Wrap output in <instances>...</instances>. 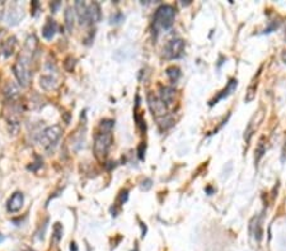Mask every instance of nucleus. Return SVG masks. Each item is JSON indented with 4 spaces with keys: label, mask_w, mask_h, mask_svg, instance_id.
<instances>
[{
    "label": "nucleus",
    "mask_w": 286,
    "mask_h": 251,
    "mask_svg": "<svg viewBox=\"0 0 286 251\" xmlns=\"http://www.w3.org/2000/svg\"><path fill=\"white\" fill-rule=\"evenodd\" d=\"M37 38H36V36H30V37L26 40V44H24V51L26 52H28V54L33 55L34 51L37 50Z\"/></svg>",
    "instance_id": "20"
},
{
    "label": "nucleus",
    "mask_w": 286,
    "mask_h": 251,
    "mask_svg": "<svg viewBox=\"0 0 286 251\" xmlns=\"http://www.w3.org/2000/svg\"><path fill=\"white\" fill-rule=\"evenodd\" d=\"M122 19H124V15H122L121 13H116L114 15H112L111 17V23L117 24V23H120Z\"/></svg>",
    "instance_id": "26"
},
{
    "label": "nucleus",
    "mask_w": 286,
    "mask_h": 251,
    "mask_svg": "<svg viewBox=\"0 0 286 251\" xmlns=\"http://www.w3.org/2000/svg\"><path fill=\"white\" fill-rule=\"evenodd\" d=\"M143 148H145V144H140V146H139V158H140V160H143L144 159V152L145 151H143Z\"/></svg>",
    "instance_id": "28"
},
{
    "label": "nucleus",
    "mask_w": 286,
    "mask_h": 251,
    "mask_svg": "<svg viewBox=\"0 0 286 251\" xmlns=\"http://www.w3.org/2000/svg\"><path fill=\"white\" fill-rule=\"evenodd\" d=\"M165 73H167V76L169 77V80L172 81V83H175V81L178 80L179 77H181V69L177 66H171L168 67L167 70H165Z\"/></svg>",
    "instance_id": "21"
},
{
    "label": "nucleus",
    "mask_w": 286,
    "mask_h": 251,
    "mask_svg": "<svg viewBox=\"0 0 286 251\" xmlns=\"http://www.w3.org/2000/svg\"><path fill=\"white\" fill-rule=\"evenodd\" d=\"M266 152V142H265V137H262L258 141V144L256 146V150H254V162L256 165L258 164L259 160L262 159V156Z\"/></svg>",
    "instance_id": "19"
},
{
    "label": "nucleus",
    "mask_w": 286,
    "mask_h": 251,
    "mask_svg": "<svg viewBox=\"0 0 286 251\" xmlns=\"http://www.w3.org/2000/svg\"><path fill=\"white\" fill-rule=\"evenodd\" d=\"M17 46V38L16 37H10L8 38L3 44V54L5 57H9L10 55L14 52V48Z\"/></svg>",
    "instance_id": "18"
},
{
    "label": "nucleus",
    "mask_w": 286,
    "mask_h": 251,
    "mask_svg": "<svg viewBox=\"0 0 286 251\" xmlns=\"http://www.w3.org/2000/svg\"><path fill=\"white\" fill-rule=\"evenodd\" d=\"M185 41L181 38H175V40L169 41L168 44L165 46L164 55L169 60H175V59H179L185 54Z\"/></svg>",
    "instance_id": "6"
},
{
    "label": "nucleus",
    "mask_w": 286,
    "mask_h": 251,
    "mask_svg": "<svg viewBox=\"0 0 286 251\" xmlns=\"http://www.w3.org/2000/svg\"><path fill=\"white\" fill-rule=\"evenodd\" d=\"M127 199H128V191L127 189H125V191L121 192V194H120V202H121V205L126 203Z\"/></svg>",
    "instance_id": "27"
},
{
    "label": "nucleus",
    "mask_w": 286,
    "mask_h": 251,
    "mask_svg": "<svg viewBox=\"0 0 286 251\" xmlns=\"http://www.w3.org/2000/svg\"><path fill=\"white\" fill-rule=\"evenodd\" d=\"M4 1H0V18L3 17V12H4Z\"/></svg>",
    "instance_id": "30"
},
{
    "label": "nucleus",
    "mask_w": 286,
    "mask_h": 251,
    "mask_svg": "<svg viewBox=\"0 0 286 251\" xmlns=\"http://www.w3.org/2000/svg\"><path fill=\"white\" fill-rule=\"evenodd\" d=\"M249 232L252 235V237L256 240L257 242L262 241L263 237V230H262V222L258 216L253 217L249 222Z\"/></svg>",
    "instance_id": "11"
},
{
    "label": "nucleus",
    "mask_w": 286,
    "mask_h": 251,
    "mask_svg": "<svg viewBox=\"0 0 286 251\" xmlns=\"http://www.w3.org/2000/svg\"><path fill=\"white\" fill-rule=\"evenodd\" d=\"M23 17H24L23 8L20 7L19 4L16 3L10 7L9 12L7 13V22L9 26H17L20 20L23 19Z\"/></svg>",
    "instance_id": "9"
},
{
    "label": "nucleus",
    "mask_w": 286,
    "mask_h": 251,
    "mask_svg": "<svg viewBox=\"0 0 286 251\" xmlns=\"http://www.w3.org/2000/svg\"><path fill=\"white\" fill-rule=\"evenodd\" d=\"M59 7H60V1H55V3L51 4V9L54 10V12H56Z\"/></svg>",
    "instance_id": "29"
},
{
    "label": "nucleus",
    "mask_w": 286,
    "mask_h": 251,
    "mask_svg": "<svg viewBox=\"0 0 286 251\" xmlns=\"http://www.w3.org/2000/svg\"><path fill=\"white\" fill-rule=\"evenodd\" d=\"M88 8H89V19H91V23H98V22H101L102 12L99 4L92 3L88 5Z\"/></svg>",
    "instance_id": "16"
},
{
    "label": "nucleus",
    "mask_w": 286,
    "mask_h": 251,
    "mask_svg": "<svg viewBox=\"0 0 286 251\" xmlns=\"http://www.w3.org/2000/svg\"><path fill=\"white\" fill-rule=\"evenodd\" d=\"M70 249H71V251H78V248H77V246H75V244H71Z\"/></svg>",
    "instance_id": "32"
},
{
    "label": "nucleus",
    "mask_w": 286,
    "mask_h": 251,
    "mask_svg": "<svg viewBox=\"0 0 286 251\" xmlns=\"http://www.w3.org/2000/svg\"><path fill=\"white\" fill-rule=\"evenodd\" d=\"M237 85H238V81H237V79H232V80H229V83L226 84V87L224 88L222 91H220L219 95H218V97H216L214 101L210 102V105H214V104H216L219 101L224 99V98L229 97V95H230L233 91L236 90Z\"/></svg>",
    "instance_id": "13"
},
{
    "label": "nucleus",
    "mask_w": 286,
    "mask_h": 251,
    "mask_svg": "<svg viewBox=\"0 0 286 251\" xmlns=\"http://www.w3.org/2000/svg\"><path fill=\"white\" fill-rule=\"evenodd\" d=\"M257 81H252V84L248 87V90L246 93V98H244V101L246 103H251V102L256 98V91H257Z\"/></svg>",
    "instance_id": "22"
},
{
    "label": "nucleus",
    "mask_w": 286,
    "mask_h": 251,
    "mask_svg": "<svg viewBox=\"0 0 286 251\" xmlns=\"http://www.w3.org/2000/svg\"><path fill=\"white\" fill-rule=\"evenodd\" d=\"M152 184H153L152 179H145V180L142 181V185H140V187H142L143 191L146 192V191H149L150 188H152Z\"/></svg>",
    "instance_id": "25"
},
{
    "label": "nucleus",
    "mask_w": 286,
    "mask_h": 251,
    "mask_svg": "<svg viewBox=\"0 0 286 251\" xmlns=\"http://www.w3.org/2000/svg\"><path fill=\"white\" fill-rule=\"evenodd\" d=\"M175 88L172 87H160L159 89V98H160V101L168 107L173 103V99H175Z\"/></svg>",
    "instance_id": "14"
},
{
    "label": "nucleus",
    "mask_w": 286,
    "mask_h": 251,
    "mask_svg": "<svg viewBox=\"0 0 286 251\" xmlns=\"http://www.w3.org/2000/svg\"><path fill=\"white\" fill-rule=\"evenodd\" d=\"M4 240H5V237H4L3 235L0 234V244H1V242H3V241H4Z\"/></svg>",
    "instance_id": "33"
},
{
    "label": "nucleus",
    "mask_w": 286,
    "mask_h": 251,
    "mask_svg": "<svg viewBox=\"0 0 286 251\" xmlns=\"http://www.w3.org/2000/svg\"><path fill=\"white\" fill-rule=\"evenodd\" d=\"M114 126V122L112 119H103L101 122V130L102 132H111Z\"/></svg>",
    "instance_id": "24"
},
{
    "label": "nucleus",
    "mask_w": 286,
    "mask_h": 251,
    "mask_svg": "<svg viewBox=\"0 0 286 251\" xmlns=\"http://www.w3.org/2000/svg\"><path fill=\"white\" fill-rule=\"evenodd\" d=\"M4 97L10 103H14L16 101H18L20 97L19 87L16 85L14 83H12V81L7 83V85L4 87Z\"/></svg>",
    "instance_id": "12"
},
{
    "label": "nucleus",
    "mask_w": 286,
    "mask_h": 251,
    "mask_svg": "<svg viewBox=\"0 0 286 251\" xmlns=\"http://www.w3.org/2000/svg\"><path fill=\"white\" fill-rule=\"evenodd\" d=\"M74 10L75 13H77L78 20H79V23L81 26H88V24L91 23V19H89V8H88L87 3L78 0V1H75Z\"/></svg>",
    "instance_id": "8"
},
{
    "label": "nucleus",
    "mask_w": 286,
    "mask_h": 251,
    "mask_svg": "<svg viewBox=\"0 0 286 251\" xmlns=\"http://www.w3.org/2000/svg\"><path fill=\"white\" fill-rule=\"evenodd\" d=\"M61 134H63V130H61L60 126H57V124L50 126V127H46L41 132L40 136H38V142L46 150H51L56 146V144L61 138Z\"/></svg>",
    "instance_id": "4"
},
{
    "label": "nucleus",
    "mask_w": 286,
    "mask_h": 251,
    "mask_svg": "<svg viewBox=\"0 0 286 251\" xmlns=\"http://www.w3.org/2000/svg\"><path fill=\"white\" fill-rule=\"evenodd\" d=\"M175 18V10L172 5H160L155 10L154 14V27L155 30H169L173 26Z\"/></svg>",
    "instance_id": "2"
},
{
    "label": "nucleus",
    "mask_w": 286,
    "mask_h": 251,
    "mask_svg": "<svg viewBox=\"0 0 286 251\" xmlns=\"http://www.w3.org/2000/svg\"><path fill=\"white\" fill-rule=\"evenodd\" d=\"M31 60H32V55L24 51L13 66L14 75L17 77L18 83L23 88L28 87L31 83Z\"/></svg>",
    "instance_id": "1"
},
{
    "label": "nucleus",
    "mask_w": 286,
    "mask_h": 251,
    "mask_svg": "<svg viewBox=\"0 0 286 251\" xmlns=\"http://www.w3.org/2000/svg\"><path fill=\"white\" fill-rule=\"evenodd\" d=\"M45 70H46V74L41 75L40 77L41 88L48 91L55 90L57 85H59L56 76H55V74L57 73L56 65L52 64V62H48V64L45 65Z\"/></svg>",
    "instance_id": "5"
},
{
    "label": "nucleus",
    "mask_w": 286,
    "mask_h": 251,
    "mask_svg": "<svg viewBox=\"0 0 286 251\" xmlns=\"http://www.w3.org/2000/svg\"><path fill=\"white\" fill-rule=\"evenodd\" d=\"M148 104L150 111H152L153 116L155 118H162L167 114V105L160 101V98L155 97L153 94H149L148 95Z\"/></svg>",
    "instance_id": "7"
},
{
    "label": "nucleus",
    "mask_w": 286,
    "mask_h": 251,
    "mask_svg": "<svg viewBox=\"0 0 286 251\" xmlns=\"http://www.w3.org/2000/svg\"><path fill=\"white\" fill-rule=\"evenodd\" d=\"M281 60H283L284 64L286 65V50L283 51V54H281Z\"/></svg>",
    "instance_id": "31"
},
{
    "label": "nucleus",
    "mask_w": 286,
    "mask_h": 251,
    "mask_svg": "<svg viewBox=\"0 0 286 251\" xmlns=\"http://www.w3.org/2000/svg\"><path fill=\"white\" fill-rule=\"evenodd\" d=\"M65 18V26H66L67 30H73L75 23V10L73 8H66L64 14Z\"/></svg>",
    "instance_id": "17"
},
{
    "label": "nucleus",
    "mask_w": 286,
    "mask_h": 251,
    "mask_svg": "<svg viewBox=\"0 0 286 251\" xmlns=\"http://www.w3.org/2000/svg\"><path fill=\"white\" fill-rule=\"evenodd\" d=\"M57 32V24L54 20H48L42 27V37L45 40H52Z\"/></svg>",
    "instance_id": "15"
},
{
    "label": "nucleus",
    "mask_w": 286,
    "mask_h": 251,
    "mask_svg": "<svg viewBox=\"0 0 286 251\" xmlns=\"http://www.w3.org/2000/svg\"><path fill=\"white\" fill-rule=\"evenodd\" d=\"M113 137L111 132H101L95 137V144H93V152L97 160L103 161L107 158L108 151L111 148Z\"/></svg>",
    "instance_id": "3"
},
{
    "label": "nucleus",
    "mask_w": 286,
    "mask_h": 251,
    "mask_svg": "<svg viewBox=\"0 0 286 251\" xmlns=\"http://www.w3.org/2000/svg\"><path fill=\"white\" fill-rule=\"evenodd\" d=\"M63 234H64V230H63V226L60 223H55L54 226V235L52 237L56 242H60V240L63 238Z\"/></svg>",
    "instance_id": "23"
},
{
    "label": "nucleus",
    "mask_w": 286,
    "mask_h": 251,
    "mask_svg": "<svg viewBox=\"0 0 286 251\" xmlns=\"http://www.w3.org/2000/svg\"><path fill=\"white\" fill-rule=\"evenodd\" d=\"M24 203V195L20 192H16L7 203V209L9 213H17L22 209Z\"/></svg>",
    "instance_id": "10"
}]
</instances>
